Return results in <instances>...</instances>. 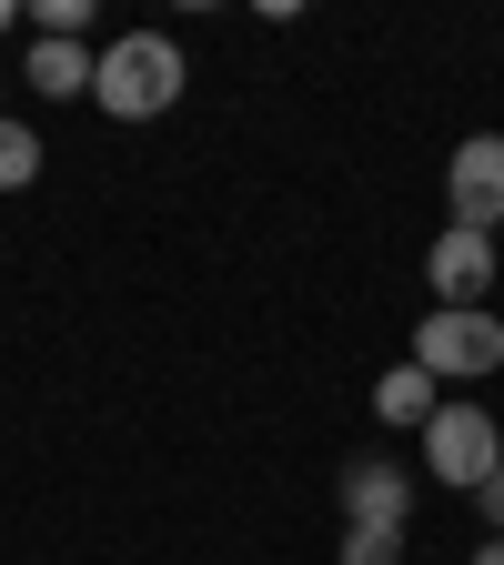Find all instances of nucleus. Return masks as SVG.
I'll list each match as a JSON object with an SVG mask.
<instances>
[{"instance_id": "obj_1", "label": "nucleus", "mask_w": 504, "mask_h": 565, "mask_svg": "<svg viewBox=\"0 0 504 565\" xmlns=\"http://www.w3.org/2000/svg\"><path fill=\"white\" fill-rule=\"evenodd\" d=\"M182 82H192V61H182L172 31H121V41H101L92 102H101L111 121H162V111L182 102Z\"/></svg>"}, {"instance_id": "obj_2", "label": "nucleus", "mask_w": 504, "mask_h": 565, "mask_svg": "<svg viewBox=\"0 0 504 565\" xmlns=\"http://www.w3.org/2000/svg\"><path fill=\"white\" fill-rule=\"evenodd\" d=\"M414 364L435 374V384H484V374H504V313H484V303H435L414 323Z\"/></svg>"}, {"instance_id": "obj_3", "label": "nucleus", "mask_w": 504, "mask_h": 565, "mask_svg": "<svg viewBox=\"0 0 504 565\" xmlns=\"http://www.w3.org/2000/svg\"><path fill=\"white\" fill-rule=\"evenodd\" d=\"M494 465H504V424H494L484 404H444L435 424H423V475H435V484L484 494V484H494Z\"/></svg>"}, {"instance_id": "obj_4", "label": "nucleus", "mask_w": 504, "mask_h": 565, "mask_svg": "<svg viewBox=\"0 0 504 565\" xmlns=\"http://www.w3.org/2000/svg\"><path fill=\"white\" fill-rule=\"evenodd\" d=\"M444 212H454V233H504V131L454 141V162H444Z\"/></svg>"}, {"instance_id": "obj_5", "label": "nucleus", "mask_w": 504, "mask_h": 565, "mask_svg": "<svg viewBox=\"0 0 504 565\" xmlns=\"http://www.w3.org/2000/svg\"><path fill=\"white\" fill-rule=\"evenodd\" d=\"M494 263H504L494 233H454V223H444L435 253H423V294H435L444 313H454V303H484V294H494Z\"/></svg>"}, {"instance_id": "obj_6", "label": "nucleus", "mask_w": 504, "mask_h": 565, "mask_svg": "<svg viewBox=\"0 0 504 565\" xmlns=\"http://www.w3.org/2000/svg\"><path fill=\"white\" fill-rule=\"evenodd\" d=\"M343 525H404L414 535V475L394 455H343Z\"/></svg>"}, {"instance_id": "obj_7", "label": "nucleus", "mask_w": 504, "mask_h": 565, "mask_svg": "<svg viewBox=\"0 0 504 565\" xmlns=\"http://www.w3.org/2000/svg\"><path fill=\"white\" fill-rule=\"evenodd\" d=\"M21 82H31L41 102H82V92L101 82V51H92V41H31V51H21Z\"/></svg>"}, {"instance_id": "obj_8", "label": "nucleus", "mask_w": 504, "mask_h": 565, "mask_svg": "<svg viewBox=\"0 0 504 565\" xmlns=\"http://www.w3.org/2000/svg\"><path fill=\"white\" fill-rule=\"evenodd\" d=\"M374 414H384V424H435V414H444V384H435V374H423L414 353H404V364L374 384Z\"/></svg>"}, {"instance_id": "obj_9", "label": "nucleus", "mask_w": 504, "mask_h": 565, "mask_svg": "<svg viewBox=\"0 0 504 565\" xmlns=\"http://www.w3.org/2000/svg\"><path fill=\"white\" fill-rule=\"evenodd\" d=\"M41 162H51V152H41V131H31L21 111H0V192H31Z\"/></svg>"}, {"instance_id": "obj_10", "label": "nucleus", "mask_w": 504, "mask_h": 565, "mask_svg": "<svg viewBox=\"0 0 504 565\" xmlns=\"http://www.w3.org/2000/svg\"><path fill=\"white\" fill-rule=\"evenodd\" d=\"M343 565H404V525H343Z\"/></svg>"}, {"instance_id": "obj_11", "label": "nucleus", "mask_w": 504, "mask_h": 565, "mask_svg": "<svg viewBox=\"0 0 504 565\" xmlns=\"http://www.w3.org/2000/svg\"><path fill=\"white\" fill-rule=\"evenodd\" d=\"M474 515H484V535H504V475H494V484L474 494Z\"/></svg>"}, {"instance_id": "obj_12", "label": "nucleus", "mask_w": 504, "mask_h": 565, "mask_svg": "<svg viewBox=\"0 0 504 565\" xmlns=\"http://www.w3.org/2000/svg\"><path fill=\"white\" fill-rule=\"evenodd\" d=\"M474 565H504V535H484V545H474Z\"/></svg>"}, {"instance_id": "obj_13", "label": "nucleus", "mask_w": 504, "mask_h": 565, "mask_svg": "<svg viewBox=\"0 0 504 565\" xmlns=\"http://www.w3.org/2000/svg\"><path fill=\"white\" fill-rule=\"evenodd\" d=\"M0 31H21V0H0Z\"/></svg>"}, {"instance_id": "obj_14", "label": "nucleus", "mask_w": 504, "mask_h": 565, "mask_svg": "<svg viewBox=\"0 0 504 565\" xmlns=\"http://www.w3.org/2000/svg\"><path fill=\"white\" fill-rule=\"evenodd\" d=\"M494 475H504V465H494Z\"/></svg>"}]
</instances>
